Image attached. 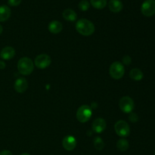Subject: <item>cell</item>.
<instances>
[{
	"label": "cell",
	"mask_w": 155,
	"mask_h": 155,
	"mask_svg": "<svg viewBox=\"0 0 155 155\" xmlns=\"http://www.w3.org/2000/svg\"><path fill=\"white\" fill-rule=\"evenodd\" d=\"M11 9L7 5L0 6V22H4L7 21L11 16Z\"/></svg>",
	"instance_id": "cell-15"
},
{
	"label": "cell",
	"mask_w": 155,
	"mask_h": 155,
	"mask_svg": "<svg viewBox=\"0 0 155 155\" xmlns=\"http://www.w3.org/2000/svg\"><path fill=\"white\" fill-rule=\"evenodd\" d=\"M34 64L33 61L27 57L22 58L18 62V70L23 75H30L33 71Z\"/></svg>",
	"instance_id": "cell-2"
},
{
	"label": "cell",
	"mask_w": 155,
	"mask_h": 155,
	"mask_svg": "<svg viewBox=\"0 0 155 155\" xmlns=\"http://www.w3.org/2000/svg\"><path fill=\"white\" fill-rule=\"evenodd\" d=\"M129 119H130V120L131 121V122L136 123L137 122L138 120H139V117H138V115L136 114L130 113V116H129Z\"/></svg>",
	"instance_id": "cell-22"
},
{
	"label": "cell",
	"mask_w": 155,
	"mask_h": 155,
	"mask_svg": "<svg viewBox=\"0 0 155 155\" xmlns=\"http://www.w3.org/2000/svg\"><path fill=\"white\" fill-rule=\"evenodd\" d=\"M119 106L123 112L127 114H130L134 109V101L130 97L124 96L120 98L119 102Z\"/></svg>",
	"instance_id": "cell-6"
},
{
	"label": "cell",
	"mask_w": 155,
	"mask_h": 155,
	"mask_svg": "<svg viewBox=\"0 0 155 155\" xmlns=\"http://www.w3.org/2000/svg\"><path fill=\"white\" fill-rule=\"evenodd\" d=\"M92 114V109L89 106L82 105L77 111V119L80 123H86L90 119Z\"/></svg>",
	"instance_id": "cell-4"
},
{
	"label": "cell",
	"mask_w": 155,
	"mask_h": 155,
	"mask_svg": "<svg viewBox=\"0 0 155 155\" xmlns=\"http://www.w3.org/2000/svg\"><path fill=\"white\" fill-rule=\"evenodd\" d=\"M105 120L103 118H97L92 123V130L96 133H101L104 131L106 129Z\"/></svg>",
	"instance_id": "cell-10"
},
{
	"label": "cell",
	"mask_w": 155,
	"mask_h": 155,
	"mask_svg": "<svg viewBox=\"0 0 155 155\" xmlns=\"http://www.w3.org/2000/svg\"><path fill=\"white\" fill-rule=\"evenodd\" d=\"M123 3L120 0H110L108 2V8L110 12L118 13L123 9Z\"/></svg>",
	"instance_id": "cell-13"
},
{
	"label": "cell",
	"mask_w": 155,
	"mask_h": 155,
	"mask_svg": "<svg viewBox=\"0 0 155 155\" xmlns=\"http://www.w3.org/2000/svg\"><path fill=\"white\" fill-rule=\"evenodd\" d=\"M141 12L145 17H151L155 14V0H145L142 5Z\"/></svg>",
	"instance_id": "cell-7"
},
{
	"label": "cell",
	"mask_w": 155,
	"mask_h": 155,
	"mask_svg": "<svg viewBox=\"0 0 155 155\" xmlns=\"http://www.w3.org/2000/svg\"><path fill=\"white\" fill-rule=\"evenodd\" d=\"M154 155H155V154H154Z\"/></svg>",
	"instance_id": "cell-29"
},
{
	"label": "cell",
	"mask_w": 155,
	"mask_h": 155,
	"mask_svg": "<svg viewBox=\"0 0 155 155\" xmlns=\"http://www.w3.org/2000/svg\"><path fill=\"white\" fill-rule=\"evenodd\" d=\"M5 68V64L4 61H0V69H4Z\"/></svg>",
	"instance_id": "cell-26"
},
{
	"label": "cell",
	"mask_w": 155,
	"mask_h": 155,
	"mask_svg": "<svg viewBox=\"0 0 155 155\" xmlns=\"http://www.w3.org/2000/svg\"><path fill=\"white\" fill-rule=\"evenodd\" d=\"M62 29H63V25L61 23L58 21H53L48 24V30L53 34L61 33Z\"/></svg>",
	"instance_id": "cell-14"
},
{
	"label": "cell",
	"mask_w": 155,
	"mask_h": 155,
	"mask_svg": "<svg viewBox=\"0 0 155 155\" xmlns=\"http://www.w3.org/2000/svg\"><path fill=\"white\" fill-rule=\"evenodd\" d=\"M63 18L68 21H75L77 18V15L72 9H65L63 12Z\"/></svg>",
	"instance_id": "cell-16"
},
{
	"label": "cell",
	"mask_w": 155,
	"mask_h": 155,
	"mask_svg": "<svg viewBox=\"0 0 155 155\" xmlns=\"http://www.w3.org/2000/svg\"><path fill=\"white\" fill-rule=\"evenodd\" d=\"M76 30L80 34L89 36L95 32V25L87 19H80L76 24Z\"/></svg>",
	"instance_id": "cell-1"
},
{
	"label": "cell",
	"mask_w": 155,
	"mask_h": 155,
	"mask_svg": "<svg viewBox=\"0 0 155 155\" xmlns=\"http://www.w3.org/2000/svg\"><path fill=\"white\" fill-rule=\"evenodd\" d=\"M3 31V28H2V26L0 24V34H2V33Z\"/></svg>",
	"instance_id": "cell-27"
},
{
	"label": "cell",
	"mask_w": 155,
	"mask_h": 155,
	"mask_svg": "<svg viewBox=\"0 0 155 155\" xmlns=\"http://www.w3.org/2000/svg\"><path fill=\"white\" fill-rule=\"evenodd\" d=\"M64 148L67 151H73L77 146V140L72 136H68L64 138L62 142Z\"/></svg>",
	"instance_id": "cell-9"
},
{
	"label": "cell",
	"mask_w": 155,
	"mask_h": 155,
	"mask_svg": "<svg viewBox=\"0 0 155 155\" xmlns=\"http://www.w3.org/2000/svg\"><path fill=\"white\" fill-rule=\"evenodd\" d=\"M110 77L114 80H120L122 78L125 73V68L124 64L120 61H115L111 64L109 69Z\"/></svg>",
	"instance_id": "cell-3"
},
{
	"label": "cell",
	"mask_w": 155,
	"mask_h": 155,
	"mask_svg": "<svg viewBox=\"0 0 155 155\" xmlns=\"http://www.w3.org/2000/svg\"><path fill=\"white\" fill-rule=\"evenodd\" d=\"M0 155H13L12 153L11 152L8 150H4V151H2L0 152Z\"/></svg>",
	"instance_id": "cell-25"
},
{
	"label": "cell",
	"mask_w": 155,
	"mask_h": 155,
	"mask_svg": "<svg viewBox=\"0 0 155 155\" xmlns=\"http://www.w3.org/2000/svg\"><path fill=\"white\" fill-rule=\"evenodd\" d=\"M21 155H30V154H27V153H24V154H22Z\"/></svg>",
	"instance_id": "cell-28"
},
{
	"label": "cell",
	"mask_w": 155,
	"mask_h": 155,
	"mask_svg": "<svg viewBox=\"0 0 155 155\" xmlns=\"http://www.w3.org/2000/svg\"><path fill=\"white\" fill-rule=\"evenodd\" d=\"M130 77L133 80L139 81V80H142L143 79L144 74L140 69H139V68H134V69L131 70V71L130 72Z\"/></svg>",
	"instance_id": "cell-17"
},
{
	"label": "cell",
	"mask_w": 155,
	"mask_h": 155,
	"mask_svg": "<svg viewBox=\"0 0 155 155\" xmlns=\"http://www.w3.org/2000/svg\"><path fill=\"white\" fill-rule=\"evenodd\" d=\"M27 88H28V83L26 79L20 77L15 80V89L16 92H19V93H23L27 90Z\"/></svg>",
	"instance_id": "cell-11"
},
{
	"label": "cell",
	"mask_w": 155,
	"mask_h": 155,
	"mask_svg": "<svg viewBox=\"0 0 155 155\" xmlns=\"http://www.w3.org/2000/svg\"><path fill=\"white\" fill-rule=\"evenodd\" d=\"M90 3L95 8L103 9L107 5V0H90Z\"/></svg>",
	"instance_id": "cell-19"
},
{
	"label": "cell",
	"mask_w": 155,
	"mask_h": 155,
	"mask_svg": "<svg viewBox=\"0 0 155 155\" xmlns=\"http://www.w3.org/2000/svg\"><path fill=\"white\" fill-rule=\"evenodd\" d=\"M51 63V59L48 54H41L35 59V65L39 69H45L48 68Z\"/></svg>",
	"instance_id": "cell-8"
},
{
	"label": "cell",
	"mask_w": 155,
	"mask_h": 155,
	"mask_svg": "<svg viewBox=\"0 0 155 155\" xmlns=\"http://www.w3.org/2000/svg\"><path fill=\"white\" fill-rule=\"evenodd\" d=\"M22 0H8V3L11 6H18L21 3Z\"/></svg>",
	"instance_id": "cell-23"
},
{
	"label": "cell",
	"mask_w": 155,
	"mask_h": 155,
	"mask_svg": "<svg viewBox=\"0 0 155 155\" xmlns=\"http://www.w3.org/2000/svg\"><path fill=\"white\" fill-rule=\"evenodd\" d=\"M117 148L120 151H126L129 148V142L126 139H120L117 143Z\"/></svg>",
	"instance_id": "cell-18"
},
{
	"label": "cell",
	"mask_w": 155,
	"mask_h": 155,
	"mask_svg": "<svg viewBox=\"0 0 155 155\" xmlns=\"http://www.w3.org/2000/svg\"><path fill=\"white\" fill-rule=\"evenodd\" d=\"M78 6L80 10L83 11V12H86L89 8L90 5H89V2L87 1V0H82V1L80 2Z\"/></svg>",
	"instance_id": "cell-21"
},
{
	"label": "cell",
	"mask_w": 155,
	"mask_h": 155,
	"mask_svg": "<svg viewBox=\"0 0 155 155\" xmlns=\"http://www.w3.org/2000/svg\"><path fill=\"white\" fill-rule=\"evenodd\" d=\"M15 55V48L11 46H6L2 49L0 52V57L3 60H10Z\"/></svg>",
	"instance_id": "cell-12"
},
{
	"label": "cell",
	"mask_w": 155,
	"mask_h": 155,
	"mask_svg": "<svg viewBox=\"0 0 155 155\" xmlns=\"http://www.w3.org/2000/svg\"><path fill=\"white\" fill-rule=\"evenodd\" d=\"M94 146H95V149H97L98 151H101L104 147V141L100 137H96L94 139Z\"/></svg>",
	"instance_id": "cell-20"
},
{
	"label": "cell",
	"mask_w": 155,
	"mask_h": 155,
	"mask_svg": "<svg viewBox=\"0 0 155 155\" xmlns=\"http://www.w3.org/2000/svg\"><path fill=\"white\" fill-rule=\"evenodd\" d=\"M114 130L117 134L120 137H127L130 133L129 124L124 120H119L115 124Z\"/></svg>",
	"instance_id": "cell-5"
},
{
	"label": "cell",
	"mask_w": 155,
	"mask_h": 155,
	"mask_svg": "<svg viewBox=\"0 0 155 155\" xmlns=\"http://www.w3.org/2000/svg\"><path fill=\"white\" fill-rule=\"evenodd\" d=\"M123 61H124V63L126 65H129L131 63V58H130V56L126 55L125 57L124 58V59H123Z\"/></svg>",
	"instance_id": "cell-24"
}]
</instances>
